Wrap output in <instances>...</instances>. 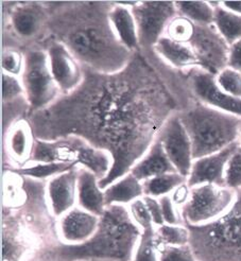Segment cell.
I'll use <instances>...</instances> for the list:
<instances>
[{"label":"cell","mask_w":241,"mask_h":261,"mask_svg":"<svg viewBox=\"0 0 241 261\" xmlns=\"http://www.w3.org/2000/svg\"><path fill=\"white\" fill-rule=\"evenodd\" d=\"M131 62L112 74L86 70L74 93L32 116L37 139L77 136L111 154V171L99 180L102 190L131 171L167 120L156 117L163 110L162 100L147 83L150 79L144 65L133 67Z\"/></svg>","instance_id":"6da1fadb"},{"label":"cell","mask_w":241,"mask_h":261,"mask_svg":"<svg viewBox=\"0 0 241 261\" xmlns=\"http://www.w3.org/2000/svg\"><path fill=\"white\" fill-rule=\"evenodd\" d=\"M112 7L79 3L51 15L48 24L74 57L88 69L112 74L128 67L133 54L119 42L110 21Z\"/></svg>","instance_id":"7a4b0ae2"},{"label":"cell","mask_w":241,"mask_h":261,"mask_svg":"<svg viewBox=\"0 0 241 261\" xmlns=\"http://www.w3.org/2000/svg\"><path fill=\"white\" fill-rule=\"evenodd\" d=\"M140 234L141 229L132 220L128 206L112 205L106 207L98 230L88 241L45 247L31 261H132Z\"/></svg>","instance_id":"3957f363"},{"label":"cell","mask_w":241,"mask_h":261,"mask_svg":"<svg viewBox=\"0 0 241 261\" xmlns=\"http://www.w3.org/2000/svg\"><path fill=\"white\" fill-rule=\"evenodd\" d=\"M188 133L194 160L217 153L239 141L241 117L198 102L179 114Z\"/></svg>","instance_id":"277c9868"},{"label":"cell","mask_w":241,"mask_h":261,"mask_svg":"<svg viewBox=\"0 0 241 261\" xmlns=\"http://www.w3.org/2000/svg\"><path fill=\"white\" fill-rule=\"evenodd\" d=\"M187 227L197 260L241 261V189L237 190L231 210L220 219L207 225Z\"/></svg>","instance_id":"5b68a950"},{"label":"cell","mask_w":241,"mask_h":261,"mask_svg":"<svg viewBox=\"0 0 241 261\" xmlns=\"http://www.w3.org/2000/svg\"><path fill=\"white\" fill-rule=\"evenodd\" d=\"M23 56L21 82L25 98L33 111L45 110L62 94L52 75L48 54L44 49H29Z\"/></svg>","instance_id":"8992f818"},{"label":"cell","mask_w":241,"mask_h":261,"mask_svg":"<svg viewBox=\"0 0 241 261\" xmlns=\"http://www.w3.org/2000/svg\"><path fill=\"white\" fill-rule=\"evenodd\" d=\"M237 190L226 186L203 184L191 188L190 198L180 213L187 226H203L217 221L231 210Z\"/></svg>","instance_id":"52a82bcc"},{"label":"cell","mask_w":241,"mask_h":261,"mask_svg":"<svg viewBox=\"0 0 241 261\" xmlns=\"http://www.w3.org/2000/svg\"><path fill=\"white\" fill-rule=\"evenodd\" d=\"M139 38V46L154 48L165 35L169 22L179 15L176 2H137L132 7Z\"/></svg>","instance_id":"ba28073f"},{"label":"cell","mask_w":241,"mask_h":261,"mask_svg":"<svg viewBox=\"0 0 241 261\" xmlns=\"http://www.w3.org/2000/svg\"><path fill=\"white\" fill-rule=\"evenodd\" d=\"M157 139L162 142L163 148L177 172L188 177L195 161L192 145L179 114L168 117L159 130Z\"/></svg>","instance_id":"9c48e42d"},{"label":"cell","mask_w":241,"mask_h":261,"mask_svg":"<svg viewBox=\"0 0 241 261\" xmlns=\"http://www.w3.org/2000/svg\"><path fill=\"white\" fill-rule=\"evenodd\" d=\"M189 44L199 59L201 69L216 75L227 67L230 46L213 24H196Z\"/></svg>","instance_id":"30bf717a"},{"label":"cell","mask_w":241,"mask_h":261,"mask_svg":"<svg viewBox=\"0 0 241 261\" xmlns=\"http://www.w3.org/2000/svg\"><path fill=\"white\" fill-rule=\"evenodd\" d=\"M50 69L63 95H69L82 84L84 67L62 43L53 41L46 50Z\"/></svg>","instance_id":"8fae6325"},{"label":"cell","mask_w":241,"mask_h":261,"mask_svg":"<svg viewBox=\"0 0 241 261\" xmlns=\"http://www.w3.org/2000/svg\"><path fill=\"white\" fill-rule=\"evenodd\" d=\"M190 83L199 102L241 117V99L234 98L224 93L217 84L215 74L198 68L191 75Z\"/></svg>","instance_id":"7c38bea8"},{"label":"cell","mask_w":241,"mask_h":261,"mask_svg":"<svg viewBox=\"0 0 241 261\" xmlns=\"http://www.w3.org/2000/svg\"><path fill=\"white\" fill-rule=\"evenodd\" d=\"M101 217L75 206L58 221V238L68 245H79L88 241L98 230Z\"/></svg>","instance_id":"4fadbf2b"},{"label":"cell","mask_w":241,"mask_h":261,"mask_svg":"<svg viewBox=\"0 0 241 261\" xmlns=\"http://www.w3.org/2000/svg\"><path fill=\"white\" fill-rule=\"evenodd\" d=\"M239 147L240 143L238 141L217 153L195 160L190 173L187 177V184L190 188L203 184L225 186L224 174L226 165Z\"/></svg>","instance_id":"5bb4252c"},{"label":"cell","mask_w":241,"mask_h":261,"mask_svg":"<svg viewBox=\"0 0 241 261\" xmlns=\"http://www.w3.org/2000/svg\"><path fill=\"white\" fill-rule=\"evenodd\" d=\"M78 167L48 180L46 192L52 215L61 218L77 206Z\"/></svg>","instance_id":"9a60e30c"},{"label":"cell","mask_w":241,"mask_h":261,"mask_svg":"<svg viewBox=\"0 0 241 261\" xmlns=\"http://www.w3.org/2000/svg\"><path fill=\"white\" fill-rule=\"evenodd\" d=\"M98 176L88 169L79 166L77 205L83 210L102 217L106 210L104 190L99 185Z\"/></svg>","instance_id":"2e32d148"},{"label":"cell","mask_w":241,"mask_h":261,"mask_svg":"<svg viewBox=\"0 0 241 261\" xmlns=\"http://www.w3.org/2000/svg\"><path fill=\"white\" fill-rule=\"evenodd\" d=\"M48 21L49 14L45 8L34 3L17 6L11 13L12 29L21 38L36 36Z\"/></svg>","instance_id":"e0dca14e"},{"label":"cell","mask_w":241,"mask_h":261,"mask_svg":"<svg viewBox=\"0 0 241 261\" xmlns=\"http://www.w3.org/2000/svg\"><path fill=\"white\" fill-rule=\"evenodd\" d=\"M130 172L143 181L158 175L177 172V170L167 156L162 142L156 137L149 150L133 166Z\"/></svg>","instance_id":"ac0fdd59"},{"label":"cell","mask_w":241,"mask_h":261,"mask_svg":"<svg viewBox=\"0 0 241 261\" xmlns=\"http://www.w3.org/2000/svg\"><path fill=\"white\" fill-rule=\"evenodd\" d=\"M109 17L119 42L132 54L134 51H137L140 46L137 25L132 8L122 3H114V6L110 10Z\"/></svg>","instance_id":"d6986e66"},{"label":"cell","mask_w":241,"mask_h":261,"mask_svg":"<svg viewBox=\"0 0 241 261\" xmlns=\"http://www.w3.org/2000/svg\"><path fill=\"white\" fill-rule=\"evenodd\" d=\"M157 56L179 69L201 68L199 59L189 43H181L164 35L153 48Z\"/></svg>","instance_id":"ffe728a7"},{"label":"cell","mask_w":241,"mask_h":261,"mask_svg":"<svg viewBox=\"0 0 241 261\" xmlns=\"http://www.w3.org/2000/svg\"><path fill=\"white\" fill-rule=\"evenodd\" d=\"M106 207L112 205L128 206L144 195L142 181L131 172L125 174L104 190Z\"/></svg>","instance_id":"44dd1931"},{"label":"cell","mask_w":241,"mask_h":261,"mask_svg":"<svg viewBox=\"0 0 241 261\" xmlns=\"http://www.w3.org/2000/svg\"><path fill=\"white\" fill-rule=\"evenodd\" d=\"M34 141L32 126L25 120L15 123L9 133L7 138L8 151L13 159L22 164L21 167L29 163Z\"/></svg>","instance_id":"7402d4cb"},{"label":"cell","mask_w":241,"mask_h":261,"mask_svg":"<svg viewBox=\"0 0 241 261\" xmlns=\"http://www.w3.org/2000/svg\"><path fill=\"white\" fill-rule=\"evenodd\" d=\"M220 2H203V0H179L176 7L179 15L186 17L196 24H212L215 9Z\"/></svg>","instance_id":"603a6c76"},{"label":"cell","mask_w":241,"mask_h":261,"mask_svg":"<svg viewBox=\"0 0 241 261\" xmlns=\"http://www.w3.org/2000/svg\"><path fill=\"white\" fill-rule=\"evenodd\" d=\"M78 163H63V162H53V163H36L28 166L19 167L16 169H11V172L15 173L19 176H27L33 179H50L59 174L67 172L71 169L78 167Z\"/></svg>","instance_id":"cb8c5ba5"},{"label":"cell","mask_w":241,"mask_h":261,"mask_svg":"<svg viewBox=\"0 0 241 261\" xmlns=\"http://www.w3.org/2000/svg\"><path fill=\"white\" fill-rule=\"evenodd\" d=\"M212 24L229 46L241 40V15L225 10L220 4L215 9Z\"/></svg>","instance_id":"d4e9b609"},{"label":"cell","mask_w":241,"mask_h":261,"mask_svg":"<svg viewBox=\"0 0 241 261\" xmlns=\"http://www.w3.org/2000/svg\"><path fill=\"white\" fill-rule=\"evenodd\" d=\"M187 181V177L178 172L167 173L142 181L144 195L159 199L172 193L177 187Z\"/></svg>","instance_id":"484cf974"},{"label":"cell","mask_w":241,"mask_h":261,"mask_svg":"<svg viewBox=\"0 0 241 261\" xmlns=\"http://www.w3.org/2000/svg\"><path fill=\"white\" fill-rule=\"evenodd\" d=\"M155 243L158 245H187L190 243V230L185 224L156 226Z\"/></svg>","instance_id":"4316f807"},{"label":"cell","mask_w":241,"mask_h":261,"mask_svg":"<svg viewBox=\"0 0 241 261\" xmlns=\"http://www.w3.org/2000/svg\"><path fill=\"white\" fill-rule=\"evenodd\" d=\"M132 261H159L155 243V226L141 231Z\"/></svg>","instance_id":"83f0119b"},{"label":"cell","mask_w":241,"mask_h":261,"mask_svg":"<svg viewBox=\"0 0 241 261\" xmlns=\"http://www.w3.org/2000/svg\"><path fill=\"white\" fill-rule=\"evenodd\" d=\"M195 30L196 23L184 16L178 15L167 25L165 35L181 43H189L195 34Z\"/></svg>","instance_id":"f1b7e54d"},{"label":"cell","mask_w":241,"mask_h":261,"mask_svg":"<svg viewBox=\"0 0 241 261\" xmlns=\"http://www.w3.org/2000/svg\"><path fill=\"white\" fill-rule=\"evenodd\" d=\"M216 81L219 87L234 98L241 99V72L231 67H225L218 74Z\"/></svg>","instance_id":"f546056e"},{"label":"cell","mask_w":241,"mask_h":261,"mask_svg":"<svg viewBox=\"0 0 241 261\" xmlns=\"http://www.w3.org/2000/svg\"><path fill=\"white\" fill-rule=\"evenodd\" d=\"M159 261H197L190 244L187 245H158Z\"/></svg>","instance_id":"4dcf8cb0"},{"label":"cell","mask_w":241,"mask_h":261,"mask_svg":"<svg viewBox=\"0 0 241 261\" xmlns=\"http://www.w3.org/2000/svg\"><path fill=\"white\" fill-rule=\"evenodd\" d=\"M128 210L132 220L135 222V224L141 229V231L154 227L152 218L148 211V207L146 205L143 197L135 200L130 205H128Z\"/></svg>","instance_id":"1f68e13d"},{"label":"cell","mask_w":241,"mask_h":261,"mask_svg":"<svg viewBox=\"0 0 241 261\" xmlns=\"http://www.w3.org/2000/svg\"><path fill=\"white\" fill-rule=\"evenodd\" d=\"M225 186L234 190L241 189V148L232 155L225 168Z\"/></svg>","instance_id":"d6a6232c"},{"label":"cell","mask_w":241,"mask_h":261,"mask_svg":"<svg viewBox=\"0 0 241 261\" xmlns=\"http://www.w3.org/2000/svg\"><path fill=\"white\" fill-rule=\"evenodd\" d=\"M25 56L16 49H5L2 57V67L5 73L19 76L22 73Z\"/></svg>","instance_id":"836d02e7"},{"label":"cell","mask_w":241,"mask_h":261,"mask_svg":"<svg viewBox=\"0 0 241 261\" xmlns=\"http://www.w3.org/2000/svg\"><path fill=\"white\" fill-rule=\"evenodd\" d=\"M20 96H25V89L21 80L18 76L3 73V99L5 102L15 100Z\"/></svg>","instance_id":"e575fe53"},{"label":"cell","mask_w":241,"mask_h":261,"mask_svg":"<svg viewBox=\"0 0 241 261\" xmlns=\"http://www.w3.org/2000/svg\"><path fill=\"white\" fill-rule=\"evenodd\" d=\"M158 201L160 204V208H162L165 224H171V225L184 224L180 210L176 206V204L173 203L170 194L159 198Z\"/></svg>","instance_id":"d590c367"},{"label":"cell","mask_w":241,"mask_h":261,"mask_svg":"<svg viewBox=\"0 0 241 261\" xmlns=\"http://www.w3.org/2000/svg\"><path fill=\"white\" fill-rule=\"evenodd\" d=\"M143 200L146 202L147 207H148V211L150 213V216L152 218V222L154 226H160L165 224L164 218H163V213H162V208H160V204L158 199L148 197V195H143Z\"/></svg>","instance_id":"8d00e7d4"},{"label":"cell","mask_w":241,"mask_h":261,"mask_svg":"<svg viewBox=\"0 0 241 261\" xmlns=\"http://www.w3.org/2000/svg\"><path fill=\"white\" fill-rule=\"evenodd\" d=\"M190 191H191V188L188 186V184H187L186 181L184 184L177 187L170 194L173 203L176 204V206L179 208V210L188 202L190 198Z\"/></svg>","instance_id":"74e56055"},{"label":"cell","mask_w":241,"mask_h":261,"mask_svg":"<svg viewBox=\"0 0 241 261\" xmlns=\"http://www.w3.org/2000/svg\"><path fill=\"white\" fill-rule=\"evenodd\" d=\"M227 66L241 72V40L230 46Z\"/></svg>","instance_id":"f35d334b"},{"label":"cell","mask_w":241,"mask_h":261,"mask_svg":"<svg viewBox=\"0 0 241 261\" xmlns=\"http://www.w3.org/2000/svg\"><path fill=\"white\" fill-rule=\"evenodd\" d=\"M220 6L235 14L241 15V0H225L220 2Z\"/></svg>","instance_id":"ab89813d"},{"label":"cell","mask_w":241,"mask_h":261,"mask_svg":"<svg viewBox=\"0 0 241 261\" xmlns=\"http://www.w3.org/2000/svg\"><path fill=\"white\" fill-rule=\"evenodd\" d=\"M85 261H115V260H104V259H91V260H85Z\"/></svg>","instance_id":"60d3db41"},{"label":"cell","mask_w":241,"mask_h":261,"mask_svg":"<svg viewBox=\"0 0 241 261\" xmlns=\"http://www.w3.org/2000/svg\"><path fill=\"white\" fill-rule=\"evenodd\" d=\"M239 143H240V148H241V130H240V138H239Z\"/></svg>","instance_id":"b9f144b4"},{"label":"cell","mask_w":241,"mask_h":261,"mask_svg":"<svg viewBox=\"0 0 241 261\" xmlns=\"http://www.w3.org/2000/svg\"><path fill=\"white\" fill-rule=\"evenodd\" d=\"M197 261H203V260H197Z\"/></svg>","instance_id":"7bdbcfd3"}]
</instances>
